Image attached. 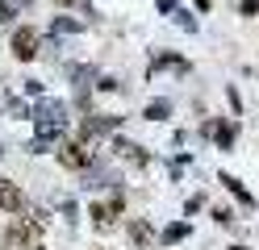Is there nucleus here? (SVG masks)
<instances>
[{
  "label": "nucleus",
  "instance_id": "6",
  "mask_svg": "<svg viewBox=\"0 0 259 250\" xmlns=\"http://www.w3.org/2000/svg\"><path fill=\"white\" fill-rule=\"evenodd\" d=\"M25 209V196L13 179H0V213H21Z\"/></svg>",
  "mask_w": 259,
  "mask_h": 250
},
{
  "label": "nucleus",
  "instance_id": "4",
  "mask_svg": "<svg viewBox=\"0 0 259 250\" xmlns=\"http://www.w3.org/2000/svg\"><path fill=\"white\" fill-rule=\"evenodd\" d=\"M59 163L67 167V171H84V167L92 163V150L84 142H63L59 146Z\"/></svg>",
  "mask_w": 259,
  "mask_h": 250
},
{
  "label": "nucleus",
  "instance_id": "10",
  "mask_svg": "<svg viewBox=\"0 0 259 250\" xmlns=\"http://www.w3.org/2000/svg\"><path fill=\"white\" fill-rule=\"evenodd\" d=\"M222 183H226V188H230V192H234V196L242 200V205H255V200H251V192H247V188H242V183H238L234 175H222Z\"/></svg>",
  "mask_w": 259,
  "mask_h": 250
},
{
  "label": "nucleus",
  "instance_id": "3",
  "mask_svg": "<svg viewBox=\"0 0 259 250\" xmlns=\"http://www.w3.org/2000/svg\"><path fill=\"white\" fill-rule=\"evenodd\" d=\"M113 155H117L125 167H134V171H142V167H151V155L142 150L138 142H125V138H113Z\"/></svg>",
  "mask_w": 259,
  "mask_h": 250
},
{
  "label": "nucleus",
  "instance_id": "11",
  "mask_svg": "<svg viewBox=\"0 0 259 250\" xmlns=\"http://www.w3.org/2000/svg\"><path fill=\"white\" fill-rule=\"evenodd\" d=\"M209 133L218 138V146H230L234 142V125H209Z\"/></svg>",
  "mask_w": 259,
  "mask_h": 250
},
{
  "label": "nucleus",
  "instance_id": "13",
  "mask_svg": "<svg viewBox=\"0 0 259 250\" xmlns=\"http://www.w3.org/2000/svg\"><path fill=\"white\" fill-rule=\"evenodd\" d=\"M147 117H151V121H163V117H167V100H155V105H147Z\"/></svg>",
  "mask_w": 259,
  "mask_h": 250
},
{
  "label": "nucleus",
  "instance_id": "2",
  "mask_svg": "<svg viewBox=\"0 0 259 250\" xmlns=\"http://www.w3.org/2000/svg\"><path fill=\"white\" fill-rule=\"evenodd\" d=\"M121 209H125V196H113V200H105V205H92V209H88V217H92V225L105 233V229H113V225H117Z\"/></svg>",
  "mask_w": 259,
  "mask_h": 250
},
{
  "label": "nucleus",
  "instance_id": "14",
  "mask_svg": "<svg viewBox=\"0 0 259 250\" xmlns=\"http://www.w3.org/2000/svg\"><path fill=\"white\" fill-rule=\"evenodd\" d=\"M238 9L242 17H259V0H238Z\"/></svg>",
  "mask_w": 259,
  "mask_h": 250
},
{
  "label": "nucleus",
  "instance_id": "5",
  "mask_svg": "<svg viewBox=\"0 0 259 250\" xmlns=\"http://www.w3.org/2000/svg\"><path fill=\"white\" fill-rule=\"evenodd\" d=\"M38 29H29V25H21L17 33H13V55H17L21 63H29V59H38Z\"/></svg>",
  "mask_w": 259,
  "mask_h": 250
},
{
  "label": "nucleus",
  "instance_id": "1",
  "mask_svg": "<svg viewBox=\"0 0 259 250\" xmlns=\"http://www.w3.org/2000/svg\"><path fill=\"white\" fill-rule=\"evenodd\" d=\"M9 242L17 250H46V217L42 213H25L9 225Z\"/></svg>",
  "mask_w": 259,
  "mask_h": 250
},
{
  "label": "nucleus",
  "instance_id": "15",
  "mask_svg": "<svg viewBox=\"0 0 259 250\" xmlns=\"http://www.w3.org/2000/svg\"><path fill=\"white\" fill-rule=\"evenodd\" d=\"M197 9H209V0H197Z\"/></svg>",
  "mask_w": 259,
  "mask_h": 250
},
{
  "label": "nucleus",
  "instance_id": "12",
  "mask_svg": "<svg viewBox=\"0 0 259 250\" xmlns=\"http://www.w3.org/2000/svg\"><path fill=\"white\" fill-rule=\"evenodd\" d=\"M184 233H188V225H180V221H176V225H167V229H163V242L171 246V242H180Z\"/></svg>",
  "mask_w": 259,
  "mask_h": 250
},
{
  "label": "nucleus",
  "instance_id": "9",
  "mask_svg": "<svg viewBox=\"0 0 259 250\" xmlns=\"http://www.w3.org/2000/svg\"><path fill=\"white\" fill-rule=\"evenodd\" d=\"M155 71H188V63H184V59H155V63H151V75H155Z\"/></svg>",
  "mask_w": 259,
  "mask_h": 250
},
{
  "label": "nucleus",
  "instance_id": "7",
  "mask_svg": "<svg viewBox=\"0 0 259 250\" xmlns=\"http://www.w3.org/2000/svg\"><path fill=\"white\" fill-rule=\"evenodd\" d=\"M125 233H130V242H134L138 250H151V246H155V229L142 221V217H134V221L125 225Z\"/></svg>",
  "mask_w": 259,
  "mask_h": 250
},
{
  "label": "nucleus",
  "instance_id": "8",
  "mask_svg": "<svg viewBox=\"0 0 259 250\" xmlns=\"http://www.w3.org/2000/svg\"><path fill=\"white\" fill-rule=\"evenodd\" d=\"M113 125H117V117L101 113V117H84V125H79V133H84V138H96V133H109Z\"/></svg>",
  "mask_w": 259,
  "mask_h": 250
}]
</instances>
